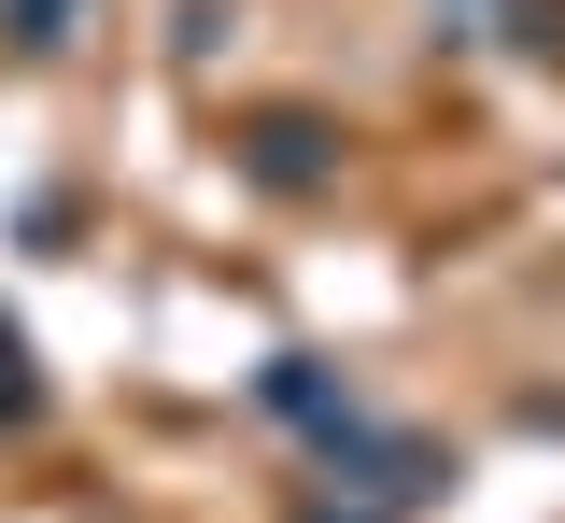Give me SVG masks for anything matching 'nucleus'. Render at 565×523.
<instances>
[{"label": "nucleus", "instance_id": "1", "mask_svg": "<svg viewBox=\"0 0 565 523\" xmlns=\"http://www.w3.org/2000/svg\"><path fill=\"white\" fill-rule=\"evenodd\" d=\"M326 170H340V128H326V114H255V184L297 199V184H326Z\"/></svg>", "mask_w": 565, "mask_h": 523}, {"label": "nucleus", "instance_id": "2", "mask_svg": "<svg viewBox=\"0 0 565 523\" xmlns=\"http://www.w3.org/2000/svg\"><path fill=\"white\" fill-rule=\"evenodd\" d=\"M71 14H85V0H0V43H14V57H57Z\"/></svg>", "mask_w": 565, "mask_h": 523}, {"label": "nucleus", "instance_id": "3", "mask_svg": "<svg viewBox=\"0 0 565 523\" xmlns=\"http://www.w3.org/2000/svg\"><path fill=\"white\" fill-rule=\"evenodd\" d=\"M29 410H43V382H29V340L0 325V425H29Z\"/></svg>", "mask_w": 565, "mask_h": 523}]
</instances>
